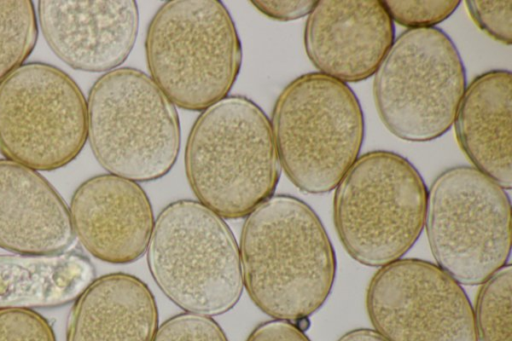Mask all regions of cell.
<instances>
[{
    "label": "cell",
    "instance_id": "1",
    "mask_svg": "<svg viewBox=\"0 0 512 341\" xmlns=\"http://www.w3.org/2000/svg\"><path fill=\"white\" fill-rule=\"evenodd\" d=\"M241 231L242 280L254 304L276 320L294 323L327 300L336 256L315 211L290 195H273L248 216Z\"/></svg>",
    "mask_w": 512,
    "mask_h": 341
},
{
    "label": "cell",
    "instance_id": "2",
    "mask_svg": "<svg viewBox=\"0 0 512 341\" xmlns=\"http://www.w3.org/2000/svg\"><path fill=\"white\" fill-rule=\"evenodd\" d=\"M184 162L198 202L225 219L244 218L273 196L281 172L270 120L239 95L201 111Z\"/></svg>",
    "mask_w": 512,
    "mask_h": 341
},
{
    "label": "cell",
    "instance_id": "3",
    "mask_svg": "<svg viewBox=\"0 0 512 341\" xmlns=\"http://www.w3.org/2000/svg\"><path fill=\"white\" fill-rule=\"evenodd\" d=\"M271 127L286 176L310 194L338 185L357 160L365 132L354 91L320 72L300 75L283 88Z\"/></svg>",
    "mask_w": 512,
    "mask_h": 341
},
{
    "label": "cell",
    "instance_id": "4",
    "mask_svg": "<svg viewBox=\"0 0 512 341\" xmlns=\"http://www.w3.org/2000/svg\"><path fill=\"white\" fill-rule=\"evenodd\" d=\"M151 79L175 105L203 111L228 96L243 53L235 23L218 0H171L145 38Z\"/></svg>",
    "mask_w": 512,
    "mask_h": 341
},
{
    "label": "cell",
    "instance_id": "5",
    "mask_svg": "<svg viewBox=\"0 0 512 341\" xmlns=\"http://www.w3.org/2000/svg\"><path fill=\"white\" fill-rule=\"evenodd\" d=\"M147 263L163 294L187 313L221 315L241 297L234 235L222 217L198 201L177 200L162 209L147 246Z\"/></svg>",
    "mask_w": 512,
    "mask_h": 341
},
{
    "label": "cell",
    "instance_id": "6",
    "mask_svg": "<svg viewBox=\"0 0 512 341\" xmlns=\"http://www.w3.org/2000/svg\"><path fill=\"white\" fill-rule=\"evenodd\" d=\"M427 188L415 166L388 150L367 152L336 186L333 220L347 253L359 263L383 267L418 240Z\"/></svg>",
    "mask_w": 512,
    "mask_h": 341
},
{
    "label": "cell",
    "instance_id": "7",
    "mask_svg": "<svg viewBox=\"0 0 512 341\" xmlns=\"http://www.w3.org/2000/svg\"><path fill=\"white\" fill-rule=\"evenodd\" d=\"M87 123L91 150L109 174L134 182L154 181L177 160L181 130L176 107L138 69L116 68L94 82Z\"/></svg>",
    "mask_w": 512,
    "mask_h": 341
},
{
    "label": "cell",
    "instance_id": "8",
    "mask_svg": "<svg viewBox=\"0 0 512 341\" xmlns=\"http://www.w3.org/2000/svg\"><path fill=\"white\" fill-rule=\"evenodd\" d=\"M465 89V67L456 45L436 27L403 31L373 81L381 121L393 135L410 142L444 135Z\"/></svg>",
    "mask_w": 512,
    "mask_h": 341
},
{
    "label": "cell",
    "instance_id": "9",
    "mask_svg": "<svg viewBox=\"0 0 512 341\" xmlns=\"http://www.w3.org/2000/svg\"><path fill=\"white\" fill-rule=\"evenodd\" d=\"M425 227L438 266L458 283L482 284L510 257L509 196L475 167H450L433 180Z\"/></svg>",
    "mask_w": 512,
    "mask_h": 341
},
{
    "label": "cell",
    "instance_id": "10",
    "mask_svg": "<svg viewBox=\"0 0 512 341\" xmlns=\"http://www.w3.org/2000/svg\"><path fill=\"white\" fill-rule=\"evenodd\" d=\"M88 135L87 101L77 83L44 62L23 64L0 83V153L35 171L72 162Z\"/></svg>",
    "mask_w": 512,
    "mask_h": 341
},
{
    "label": "cell",
    "instance_id": "11",
    "mask_svg": "<svg viewBox=\"0 0 512 341\" xmlns=\"http://www.w3.org/2000/svg\"><path fill=\"white\" fill-rule=\"evenodd\" d=\"M366 309L386 341H477L466 293L429 261L398 259L379 269L367 288Z\"/></svg>",
    "mask_w": 512,
    "mask_h": 341
},
{
    "label": "cell",
    "instance_id": "12",
    "mask_svg": "<svg viewBox=\"0 0 512 341\" xmlns=\"http://www.w3.org/2000/svg\"><path fill=\"white\" fill-rule=\"evenodd\" d=\"M394 36L382 1L320 0L308 15L303 39L320 73L355 83L375 74Z\"/></svg>",
    "mask_w": 512,
    "mask_h": 341
},
{
    "label": "cell",
    "instance_id": "13",
    "mask_svg": "<svg viewBox=\"0 0 512 341\" xmlns=\"http://www.w3.org/2000/svg\"><path fill=\"white\" fill-rule=\"evenodd\" d=\"M41 32L51 50L75 70L105 72L129 56L139 26L133 0H42Z\"/></svg>",
    "mask_w": 512,
    "mask_h": 341
},
{
    "label": "cell",
    "instance_id": "14",
    "mask_svg": "<svg viewBox=\"0 0 512 341\" xmlns=\"http://www.w3.org/2000/svg\"><path fill=\"white\" fill-rule=\"evenodd\" d=\"M69 212L75 236L101 261L127 264L147 250L154 214L137 182L109 173L93 176L74 191Z\"/></svg>",
    "mask_w": 512,
    "mask_h": 341
},
{
    "label": "cell",
    "instance_id": "15",
    "mask_svg": "<svg viewBox=\"0 0 512 341\" xmlns=\"http://www.w3.org/2000/svg\"><path fill=\"white\" fill-rule=\"evenodd\" d=\"M75 237L69 209L54 187L37 171L0 159V248L58 254Z\"/></svg>",
    "mask_w": 512,
    "mask_h": 341
},
{
    "label": "cell",
    "instance_id": "16",
    "mask_svg": "<svg viewBox=\"0 0 512 341\" xmlns=\"http://www.w3.org/2000/svg\"><path fill=\"white\" fill-rule=\"evenodd\" d=\"M512 74L494 69L466 86L455 119L457 142L474 167L503 189L512 187Z\"/></svg>",
    "mask_w": 512,
    "mask_h": 341
},
{
    "label": "cell",
    "instance_id": "17",
    "mask_svg": "<svg viewBox=\"0 0 512 341\" xmlns=\"http://www.w3.org/2000/svg\"><path fill=\"white\" fill-rule=\"evenodd\" d=\"M158 311L149 287L136 276L95 279L75 300L66 341H153Z\"/></svg>",
    "mask_w": 512,
    "mask_h": 341
},
{
    "label": "cell",
    "instance_id": "18",
    "mask_svg": "<svg viewBox=\"0 0 512 341\" xmlns=\"http://www.w3.org/2000/svg\"><path fill=\"white\" fill-rule=\"evenodd\" d=\"M94 278L93 264L76 251L0 254V309L60 307L75 301Z\"/></svg>",
    "mask_w": 512,
    "mask_h": 341
},
{
    "label": "cell",
    "instance_id": "19",
    "mask_svg": "<svg viewBox=\"0 0 512 341\" xmlns=\"http://www.w3.org/2000/svg\"><path fill=\"white\" fill-rule=\"evenodd\" d=\"M32 1L0 0V83L24 64L38 37Z\"/></svg>",
    "mask_w": 512,
    "mask_h": 341
},
{
    "label": "cell",
    "instance_id": "20",
    "mask_svg": "<svg viewBox=\"0 0 512 341\" xmlns=\"http://www.w3.org/2000/svg\"><path fill=\"white\" fill-rule=\"evenodd\" d=\"M511 289L510 264L482 283L474 312L477 341H511Z\"/></svg>",
    "mask_w": 512,
    "mask_h": 341
},
{
    "label": "cell",
    "instance_id": "21",
    "mask_svg": "<svg viewBox=\"0 0 512 341\" xmlns=\"http://www.w3.org/2000/svg\"><path fill=\"white\" fill-rule=\"evenodd\" d=\"M389 16L408 29L430 28L448 19L458 8L459 0H386L382 1Z\"/></svg>",
    "mask_w": 512,
    "mask_h": 341
},
{
    "label": "cell",
    "instance_id": "22",
    "mask_svg": "<svg viewBox=\"0 0 512 341\" xmlns=\"http://www.w3.org/2000/svg\"><path fill=\"white\" fill-rule=\"evenodd\" d=\"M153 341H228L212 318L193 313L175 315L158 327Z\"/></svg>",
    "mask_w": 512,
    "mask_h": 341
},
{
    "label": "cell",
    "instance_id": "23",
    "mask_svg": "<svg viewBox=\"0 0 512 341\" xmlns=\"http://www.w3.org/2000/svg\"><path fill=\"white\" fill-rule=\"evenodd\" d=\"M0 341H56L49 321L31 309H0Z\"/></svg>",
    "mask_w": 512,
    "mask_h": 341
},
{
    "label": "cell",
    "instance_id": "24",
    "mask_svg": "<svg viewBox=\"0 0 512 341\" xmlns=\"http://www.w3.org/2000/svg\"><path fill=\"white\" fill-rule=\"evenodd\" d=\"M511 4V0L466 1L475 24L491 38L507 46L512 44Z\"/></svg>",
    "mask_w": 512,
    "mask_h": 341
},
{
    "label": "cell",
    "instance_id": "25",
    "mask_svg": "<svg viewBox=\"0 0 512 341\" xmlns=\"http://www.w3.org/2000/svg\"><path fill=\"white\" fill-rule=\"evenodd\" d=\"M251 3L259 12L271 19L291 21L309 15L317 1H252Z\"/></svg>",
    "mask_w": 512,
    "mask_h": 341
},
{
    "label": "cell",
    "instance_id": "26",
    "mask_svg": "<svg viewBox=\"0 0 512 341\" xmlns=\"http://www.w3.org/2000/svg\"><path fill=\"white\" fill-rule=\"evenodd\" d=\"M246 341H311L295 323L271 320L253 329Z\"/></svg>",
    "mask_w": 512,
    "mask_h": 341
},
{
    "label": "cell",
    "instance_id": "27",
    "mask_svg": "<svg viewBox=\"0 0 512 341\" xmlns=\"http://www.w3.org/2000/svg\"><path fill=\"white\" fill-rule=\"evenodd\" d=\"M337 341H386L375 330L354 329L342 335Z\"/></svg>",
    "mask_w": 512,
    "mask_h": 341
}]
</instances>
